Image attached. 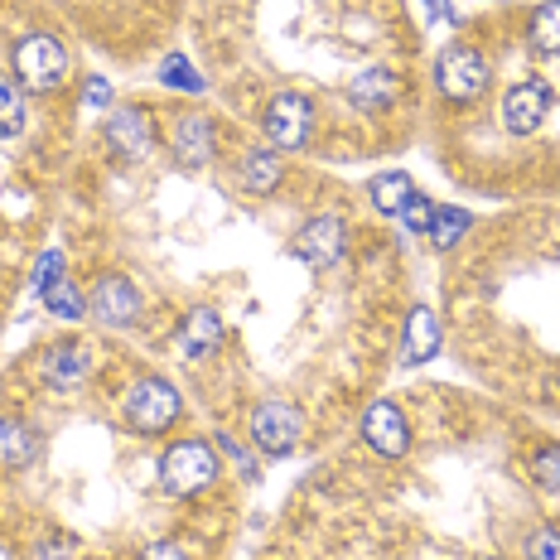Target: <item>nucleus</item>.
I'll list each match as a JSON object with an SVG mask.
<instances>
[{
  "instance_id": "1",
  "label": "nucleus",
  "mask_w": 560,
  "mask_h": 560,
  "mask_svg": "<svg viewBox=\"0 0 560 560\" xmlns=\"http://www.w3.org/2000/svg\"><path fill=\"white\" fill-rule=\"evenodd\" d=\"M213 478H218V450L203 445V440H179V445H170V454L160 459V483H165V493H174V498L203 493Z\"/></svg>"
},
{
  "instance_id": "2",
  "label": "nucleus",
  "mask_w": 560,
  "mask_h": 560,
  "mask_svg": "<svg viewBox=\"0 0 560 560\" xmlns=\"http://www.w3.org/2000/svg\"><path fill=\"white\" fill-rule=\"evenodd\" d=\"M126 425L140 430V435H165V430L179 420V392L165 377H140L131 392H126Z\"/></svg>"
},
{
  "instance_id": "3",
  "label": "nucleus",
  "mask_w": 560,
  "mask_h": 560,
  "mask_svg": "<svg viewBox=\"0 0 560 560\" xmlns=\"http://www.w3.org/2000/svg\"><path fill=\"white\" fill-rule=\"evenodd\" d=\"M15 78L25 92H54L68 78V49L54 34H30L15 49Z\"/></svg>"
},
{
  "instance_id": "4",
  "label": "nucleus",
  "mask_w": 560,
  "mask_h": 560,
  "mask_svg": "<svg viewBox=\"0 0 560 560\" xmlns=\"http://www.w3.org/2000/svg\"><path fill=\"white\" fill-rule=\"evenodd\" d=\"M435 83L440 92H445L450 102H474V97H483V88H488V58L469 49V44H450L445 54H440V63H435Z\"/></svg>"
},
{
  "instance_id": "5",
  "label": "nucleus",
  "mask_w": 560,
  "mask_h": 560,
  "mask_svg": "<svg viewBox=\"0 0 560 560\" xmlns=\"http://www.w3.org/2000/svg\"><path fill=\"white\" fill-rule=\"evenodd\" d=\"M305 435V420L290 401H266L252 411V440L261 454H290Z\"/></svg>"
},
{
  "instance_id": "6",
  "label": "nucleus",
  "mask_w": 560,
  "mask_h": 560,
  "mask_svg": "<svg viewBox=\"0 0 560 560\" xmlns=\"http://www.w3.org/2000/svg\"><path fill=\"white\" fill-rule=\"evenodd\" d=\"M310 126H314V107H310V97H300V92H280L271 107H266V136H271L276 150L305 145Z\"/></svg>"
},
{
  "instance_id": "7",
  "label": "nucleus",
  "mask_w": 560,
  "mask_h": 560,
  "mask_svg": "<svg viewBox=\"0 0 560 560\" xmlns=\"http://www.w3.org/2000/svg\"><path fill=\"white\" fill-rule=\"evenodd\" d=\"M363 440L382 459H401V454L411 450V425H406V416L396 411L392 401H372L363 416Z\"/></svg>"
},
{
  "instance_id": "8",
  "label": "nucleus",
  "mask_w": 560,
  "mask_h": 560,
  "mask_svg": "<svg viewBox=\"0 0 560 560\" xmlns=\"http://www.w3.org/2000/svg\"><path fill=\"white\" fill-rule=\"evenodd\" d=\"M546 112H551V88L527 78V83H517L503 97V126L512 136H532L536 126L546 121Z\"/></svg>"
},
{
  "instance_id": "9",
  "label": "nucleus",
  "mask_w": 560,
  "mask_h": 560,
  "mask_svg": "<svg viewBox=\"0 0 560 560\" xmlns=\"http://www.w3.org/2000/svg\"><path fill=\"white\" fill-rule=\"evenodd\" d=\"M343 247H348V228L338 223L334 213L314 218V223H305L295 232V256L310 266H334L338 256H343Z\"/></svg>"
},
{
  "instance_id": "10",
  "label": "nucleus",
  "mask_w": 560,
  "mask_h": 560,
  "mask_svg": "<svg viewBox=\"0 0 560 560\" xmlns=\"http://www.w3.org/2000/svg\"><path fill=\"white\" fill-rule=\"evenodd\" d=\"M107 140L116 155L126 160H140L150 145H155V131H150V116L140 107H126V112H112L107 116Z\"/></svg>"
},
{
  "instance_id": "11",
  "label": "nucleus",
  "mask_w": 560,
  "mask_h": 560,
  "mask_svg": "<svg viewBox=\"0 0 560 560\" xmlns=\"http://www.w3.org/2000/svg\"><path fill=\"white\" fill-rule=\"evenodd\" d=\"M435 353H440V319H435V310L416 305V310H411V319H406L401 363H406V368H420V363H430Z\"/></svg>"
},
{
  "instance_id": "12",
  "label": "nucleus",
  "mask_w": 560,
  "mask_h": 560,
  "mask_svg": "<svg viewBox=\"0 0 560 560\" xmlns=\"http://www.w3.org/2000/svg\"><path fill=\"white\" fill-rule=\"evenodd\" d=\"M92 310H97L102 324H131L136 310H140L136 285H131V280H121V276L97 280V290H92Z\"/></svg>"
},
{
  "instance_id": "13",
  "label": "nucleus",
  "mask_w": 560,
  "mask_h": 560,
  "mask_svg": "<svg viewBox=\"0 0 560 560\" xmlns=\"http://www.w3.org/2000/svg\"><path fill=\"white\" fill-rule=\"evenodd\" d=\"M88 372H92L88 343H54L49 353H44V377H49L54 387H78Z\"/></svg>"
},
{
  "instance_id": "14",
  "label": "nucleus",
  "mask_w": 560,
  "mask_h": 560,
  "mask_svg": "<svg viewBox=\"0 0 560 560\" xmlns=\"http://www.w3.org/2000/svg\"><path fill=\"white\" fill-rule=\"evenodd\" d=\"M174 155L184 170H203L213 160V126L203 116H184L179 131H174Z\"/></svg>"
},
{
  "instance_id": "15",
  "label": "nucleus",
  "mask_w": 560,
  "mask_h": 560,
  "mask_svg": "<svg viewBox=\"0 0 560 560\" xmlns=\"http://www.w3.org/2000/svg\"><path fill=\"white\" fill-rule=\"evenodd\" d=\"M396 73L392 68H368V73H358L353 78V88H348V97H353V107H363V112H382V107H392L396 102Z\"/></svg>"
},
{
  "instance_id": "16",
  "label": "nucleus",
  "mask_w": 560,
  "mask_h": 560,
  "mask_svg": "<svg viewBox=\"0 0 560 560\" xmlns=\"http://www.w3.org/2000/svg\"><path fill=\"white\" fill-rule=\"evenodd\" d=\"M223 348V319L213 310H194L184 319V353L189 358H213Z\"/></svg>"
},
{
  "instance_id": "17",
  "label": "nucleus",
  "mask_w": 560,
  "mask_h": 560,
  "mask_svg": "<svg viewBox=\"0 0 560 560\" xmlns=\"http://www.w3.org/2000/svg\"><path fill=\"white\" fill-rule=\"evenodd\" d=\"M237 179H242V189L247 194H271L280 184V155L276 150H247V155H242Z\"/></svg>"
},
{
  "instance_id": "18",
  "label": "nucleus",
  "mask_w": 560,
  "mask_h": 560,
  "mask_svg": "<svg viewBox=\"0 0 560 560\" xmlns=\"http://www.w3.org/2000/svg\"><path fill=\"white\" fill-rule=\"evenodd\" d=\"M34 459V435L20 420H5L0 416V464L5 469H20V464H30Z\"/></svg>"
},
{
  "instance_id": "19",
  "label": "nucleus",
  "mask_w": 560,
  "mask_h": 560,
  "mask_svg": "<svg viewBox=\"0 0 560 560\" xmlns=\"http://www.w3.org/2000/svg\"><path fill=\"white\" fill-rule=\"evenodd\" d=\"M527 34L541 54H560V0H546L541 10H532Z\"/></svg>"
},
{
  "instance_id": "20",
  "label": "nucleus",
  "mask_w": 560,
  "mask_h": 560,
  "mask_svg": "<svg viewBox=\"0 0 560 560\" xmlns=\"http://www.w3.org/2000/svg\"><path fill=\"white\" fill-rule=\"evenodd\" d=\"M20 131H25V97H20V83H10L0 73V140L20 136Z\"/></svg>"
},
{
  "instance_id": "21",
  "label": "nucleus",
  "mask_w": 560,
  "mask_h": 560,
  "mask_svg": "<svg viewBox=\"0 0 560 560\" xmlns=\"http://www.w3.org/2000/svg\"><path fill=\"white\" fill-rule=\"evenodd\" d=\"M469 228H474V218L464 213V208H435V223H430V242H435L440 252H450Z\"/></svg>"
},
{
  "instance_id": "22",
  "label": "nucleus",
  "mask_w": 560,
  "mask_h": 560,
  "mask_svg": "<svg viewBox=\"0 0 560 560\" xmlns=\"http://www.w3.org/2000/svg\"><path fill=\"white\" fill-rule=\"evenodd\" d=\"M368 194H372V203H377L382 213H401L406 198H411V179H406V174H377Z\"/></svg>"
},
{
  "instance_id": "23",
  "label": "nucleus",
  "mask_w": 560,
  "mask_h": 560,
  "mask_svg": "<svg viewBox=\"0 0 560 560\" xmlns=\"http://www.w3.org/2000/svg\"><path fill=\"white\" fill-rule=\"evenodd\" d=\"M44 305H49V314H58V319H83L88 305L83 295H78L73 280H54L49 290H44Z\"/></svg>"
},
{
  "instance_id": "24",
  "label": "nucleus",
  "mask_w": 560,
  "mask_h": 560,
  "mask_svg": "<svg viewBox=\"0 0 560 560\" xmlns=\"http://www.w3.org/2000/svg\"><path fill=\"white\" fill-rule=\"evenodd\" d=\"M160 83L165 88H179V92H203V78L194 73V63L184 54H170L165 63H160Z\"/></svg>"
},
{
  "instance_id": "25",
  "label": "nucleus",
  "mask_w": 560,
  "mask_h": 560,
  "mask_svg": "<svg viewBox=\"0 0 560 560\" xmlns=\"http://www.w3.org/2000/svg\"><path fill=\"white\" fill-rule=\"evenodd\" d=\"M532 474H536V488H541V493L560 498V445H551V450H541V454H536Z\"/></svg>"
},
{
  "instance_id": "26",
  "label": "nucleus",
  "mask_w": 560,
  "mask_h": 560,
  "mask_svg": "<svg viewBox=\"0 0 560 560\" xmlns=\"http://www.w3.org/2000/svg\"><path fill=\"white\" fill-rule=\"evenodd\" d=\"M401 223H406V232H430V223H435V203L411 194L406 198V208H401Z\"/></svg>"
},
{
  "instance_id": "27",
  "label": "nucleus",
  "mask_w": 560,
  "mask_h": 560,
  "mask_svg": "<svg viewBox=\"0 0 560 560\" xmlns=\"http://www.w3.org/2000/svg\"><path fill=\"white\" fill-rule=\"evenodd\" d=\"M54 280H63V252H44L39 256V266H34V290H49Z\"/></svg>"
},
{
  "instance_id": "28",
  "label": "nucleus",
  "mask_w": 560,
  "mask_h": 560,
  "mask_svg": "<svg viewBox=\"0 0 560 560\" xmlns=\"http://www.w3.org/2000/svg\"><path fill=\"white\" fill-rule=\"evenodd\" d=\"M527 560H560V532H536L527 541Z\"/></svg>"
},
{
  "instance_id": "29",
  "label": "nucleus",
  "mask_w": 560,
  "mask_h": 560,
  "mask_svg": "<svg viewBox=\"0 0 560 560\" xmlns=\"http://www.w3.org/2000/svg\"><path fill=\"white\" fill-rule=\"evenodd\" d=\"M218 450H223V454H228V459H232V464H237V469H242V474H247V478H256V464H252V454H247V450H242V445H237V440H232V435H218Z\"/></svg>"
},
{
  "instance_id": "30",
  "label": "nucleus",
  "mask_w": 560,
  "mask_h": 560,
  "mask_svg": "<svg viewBox=\"0 0 560 560\" xmlns=\"http://www.w3.org/2000/svg\"><path fill=\"white\" fill-rule=\"evenodd\" d=\"M83 97H88V107H107V102H112V83H107V78H88Z\"/></svg>"
},
{
  "instance_id": "31",
  "label": "nucleus",
  "mask_w": 560,
  "mask_h": 560,
  "mask_svg": "<svg viewBox=\"0 0 560 560\" xmlns=\"http://www.w3.org/2000/svg\"><path fill=\"white\" fill-rule=\"evenodd\" d=\"M140 560H184L179 546H170V541H155V546H145V556Z\"/></svg>"
},
{
  "instance_id": "32",
  "label": "nucleus",
  "mask_w": 560,
  "mask_h": 560,
  "mask_svg": "<svg viewBox=\"0 0 560 560\" xmlns=\"http://www.w3.org/2000/svg\"><path fill=\"white\" fill-rule=\"evenodd\" d=\"M493 560H498V556H493Z\"/></svg>"
}]
</instances>
